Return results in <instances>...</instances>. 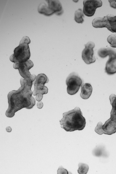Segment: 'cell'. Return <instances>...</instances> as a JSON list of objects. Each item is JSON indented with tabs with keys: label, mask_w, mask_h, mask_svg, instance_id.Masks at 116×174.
<instances>
[{
	"label": "cell",
	"mask_w": 116,
	"mask_h": 174,
	"mask_svg": "<svg viewBox=\"0 0 116 174\" xmlns=\"http://www.w3.org/2000/svg\"><path fill=\"white\" fill-rule=\"evenodd\" d=\"M21 86L17 90L10 92L8 95V107L6 115L12 117L16 112L23 108L31 109L35 105V99L32 97L31 89L32 84H28L23 78L20 79Z\"/></svg>",
	"instance_id": "cell-1"
},
{
	"label": "cell",
	"mask_w": 116,
	"mask_h": 174,
	"mask_svg": "<svg viewBox=\"0 0 116 174\" xmlns=\"http://www.w3.org/2000/svg\"><path fill=\"white\" fill-rule=\"evenodd\" d=\"M61 127L66 131L71 132L83 129L86 125V119L83 116L78 107L65 112L60 121Z\"/></svg>",
	"instance_id": "cell-2"
},
{
	"label": "cell",
	"mask_w": 116,
	"mask_h": 174,
	"mask_svg": "<svg viewBox=\"0 0 116 174\" xmlns=\"http://www.w3.org/2000/svg\"><path fill=\"white\" fill-rule=\"evenodd\" d=\"M39 6L38 12L46 16H50L54 13L57 14L62 12L61 4L58 0H46Z\"/></svg>",
	"instance_id": "cell-3"
},
{
	"label": "cell",
	"mask_w": 116,
	"mask_h": 174,
	"mask_svg": "<svg viewBox=\"0 0 116 174\" xmlns=\"http://www.w3.org/2000/svg\"><path fill=\"white\" fill-rule=\"evenodd\" d=\"M14 53L10 57V60L14 63L24 62L29 59L30 53L28 45L20 42L18 46L14 50Z\"/></svg>",
	"instance_id": "cell-4"
},
{
	"label": "cell",
	"mask_w": 116,
	"mask_h": 174,
	"mask_svg": "<svg viewBox=\"0 0 116 174\" xmlns=\"http://www.w3.org/2000/svg\"><path fill=\"white\" fill-rule=\"evenodd\" d=\"M48 81V78L43 73L39 74L36 77L32 94L34 96L36 95L35 98L37 101H40L43 95L48 93V88L44 86V84Z\"/></svg>",
	"instance_id": "cell-5"
},
{
	"label": "cell",
	"mask_w": 116,
	"mask_h": 174,
	"mask_svg": "<svg viewBox=\"0 0 116 174\" xmlns=\"http://www.w3.org/2000/svg\"><path fill=\"white\" fill-rule=\"evenodd\" d=\"M32 62L29 59L26 62L14 63L13 66L15 69H18L21 76L26 80L29 84H32L35 80L36 76L35 74L32 75L29 70L33 66Z\"/></svg>",
	"instance_id": "cell-6"
},
{
	"label": "cell",
	"mask_w": 116,
	"mask_h": 174,
	"mask_svg": "<svg viewBox=\"0 0 116 174\" xmlns=\"http://www.w3.org/2000/svg\"><path fill=\"white\" fill-rule=\"evenodd\" d=\"M67 93L72 95L78 91L82 83V80L77 74L73 72L67 77L66 80Z\"/></svg>",
	"instance_id": "cell-7"
},
{
	"label": "cell",
	"mask_w": 116,
	"mask_h": 174,
	"mask_svg": "<svg viewBox=\"0 0 116 174\" xmlns=\"http://www.w3.org/2000/svg\"><path fill=\"white\" fill-rule=\"evenodd\" d=\"M95 130L96 133L99 135L103 133L108 135H111L116 132V122L110 118L103 126L101 122H99Z\"/></svg>",
	"instance_id": "cell-8"
},
{
	"label": "cell",
	"mask_w": 116,
	"mask_h": 174,
	"mask_svg": "<svg viewBox=\"0 0 116 174\" xmlns=\"http://www.w3.org/2000/svg\"><path fill=\"white\" fill-rule=\"evenodd\" d=\"M83 5V13L90 17L94 15L97 8L102 6V2L100 0H86L84 1Z\"/></svg>",
	"instance_id": "cell-9"
},
{
	"label": "cell",
	"mask_w": 116,
	"mask_h": 174,
	"mask_svg": "<svg viewBox=\"0 0 116 174\" xmlns=\"http://www.w3.org/2000/svg\"><path fill=\"white\" fill-rule=\"evenodd\" d=\"M95 44L93 42H88L85 45V47L82 52V58L87 64H90L94 62L96 59L93 56V49Z\"/></svg>",
	"instance_id": "cell-10"
},
{
	"label": "cell",
	"mask_w": 116,
	"mask_h": 174,
	"mask_svg": "<svg viewBox=\"0 0 116 174\" xmlns=\"http://www.w3.org/2000/svg\"><path fill=\"white\" fill-rule=\"evenodd\" d=\"M105 68V72L108 75H112L116 73V54L109 56Z\"/></svg>",
	"instance_id": "cell-11"
},
{
	"label": "cell",
	"mask_w": 116,
	"mask_h": 174,
	"mask_svg": "<svg viewBox=\"0 0 116 174\" xmlns=\"http://www.w3.org/2000/svg\"><path fill=\"white\" fill-rule=\"evenodd\" d=\"M93 27L95 28L106 27L112 32L111 29L109 21L106 17L102 18L98 17L94 19L92 22Z\"/></svg>",
	"instance_id": "cell-12"
},
{
	"label": "cell",
	"mask_w": 116,
	"mask_h": 174,
	"mask_svg": "<svg viewBox=\"0 0 116 174\" xmlns=\"http://www.w3.org/2000/svg\"><path fill=\"white\" fill-rule=\"evenodd\" d=\"M92 91V87L91 84L88 83L83 84L81 87L80 96L84 99H88L91 95Z\"/></svg>",
	"instance_id": "cell-13"
},
{
	"label": "cell",
	"mask_w": 116,
	"mask_h": 174,
	"mask_svg": "<svg viewBox=\"0 0 116 174\" xmlns=\"http://www.w3.org/2000/svg\"><path fill=\"white\" fill-rule=\"evenodd\" d=\"M109 99L112 108L110 112V119L116 122V95L112 94L109 97Z\"/></svg>",
	"instance_id": "cell-14"
},
{
	"label": "cell",
	"mask_w": 116,
	"mask_h": 174,
	"mask_svg": "<svg viewBox=\"0 0 116 174\" xmlns=\"http://www.w3.org/2000/svg\"><path fill=\"white\" fill-rule=\"evenodd\" d=\"M97 53L100 57L104 58L107 56L116 54V49L113 48H102L98 50Z\"/></svg>",
	"instance_id": "cell-15"
},
{
	"label": "cell",
	"mask_w": 116,
	"mask_h": 174,
	"mask_svg": "<svg viewBox=\"0 0 116 174\" xmlns=\"http://www.w3.org/2000/svg\"><path fill=\"white\" fill-rule=\"evenodd\" d=\"M106 17L109 21L112 32L116 33V16L109 14Z\"/></svg>",
	"instance_id": "cell-16"
},
{
	"label": "cell",
	"mask_w": 116,
	"mask_h": 174,
	"mask_svg": "<svg viewBox=\"0 0 116 174\" xmlns=\"http://www.w3.org/2000/svg\"><path fill=\"white\" fill-rule=\"evenodd\" d=\"M83 12L81 8L76 10L75 13V20L78 23H82L84 21L83 17H84Z\"/></svg>",
	"instance_id": "cell-17"
},
{
	"label": "cell",
	"mask_w": 116,
	"mask_h": 174,
	"mask_svg": "<svg viewBox=\"0 0 116 174\" xmlns=\"http://www.w3.org/2000/svg\"><path fill=\"white\" fill-rule=\"evenodd\" d=\"M79 168L77 170L78 173L80 174H86L88 170V166L86 164L79 163L78 164Z\"/></svg>",
	"instance_id": "cell-18"
},
{
	"label": "cell",
	"mask_w": 116,
	"mask_h": 174,
	"mask_svg": "<svg viewBox=\"0 0 116 174\" xmlns=\"http://www.w3.org/2000/svg\"><path fill=\"white\" fill-rule=\"evenodd\" d=\"M107 41L110 44L111 47L116 48V34H111L109 35L107 38Z\"/></svg>",
	"instance_id": "cell-19"
},
{
	"label": "cell",
	"mask_w": 116,
	"mask_h": 174,
	"mask_svg": "<svg viewBox=\"0 0 116 174\" xmlns=\"http://www.w3.org/2000/svg\"><path fill=\"white\" fill-rule=\"evenodd\" d=\"M58 174H68V172L66 170L63 168L61 166H60L57 171Z\"/></svg>",
	"instance_id": "cell-20"
},
{
	"label": "cell",
	"mask_w": 116,
	"mask_h": 174,
	"mask_svg": "<svg viewBox=\"0 0 116 174\" xmlns=\"http://www.w3.org/2000/svg\"><path fill=\"white\" fill-rule=\"evenodd\" d=\"M20 42L29 44L30 43V40L28 37L24 36L22 38Z\"/></svg>",
	"instance_id": "cell-21"
},
{
	"label": "cell",
	"mask_w": 116,
	"mask_h": 174,
	"mask_svg": "<svg viewBox=\"0 0 116 174\" xmlns=\"http://www.w3.org/2000/svg\"><path fill=\"white\" fill-rule=\"evenodd\" d=\"M110 3V6L116 9V0H108Z\"/></svg>",
	"instance_id": "cell-22"
},
{
	"label": "cell",
	"mask_w": 116,
	"mask_h": 174,
	"mask_svg": "<svg viewBox=\"0 0 116 174\" xmlns=\"http://www.w3.org/2000/svg\"><path fill=\"white\" fill-rule=\"evenodd\" d=\"M37 108H39L40 109L42 108L43 105L42 102L39 101V102L37 103Z\"/></svg>",
	"instance_id": "cell-23"
},
{
	"label": "cell",
	"mask_w": 116,
	"mask_h": 174,
	"mask_svg": "<svg viewBox=\"0 0 116 174\" xmlns=\"http://www.w3.org/2000/svg\"><path fill=\"white\" fill-rule=\"evenodd\" d=\"M6 131L8 132H11L12 130V128L10 126L7 127H6Z\"/></svg>",
	"instance_id": "cell-24"
}]
</instances>
